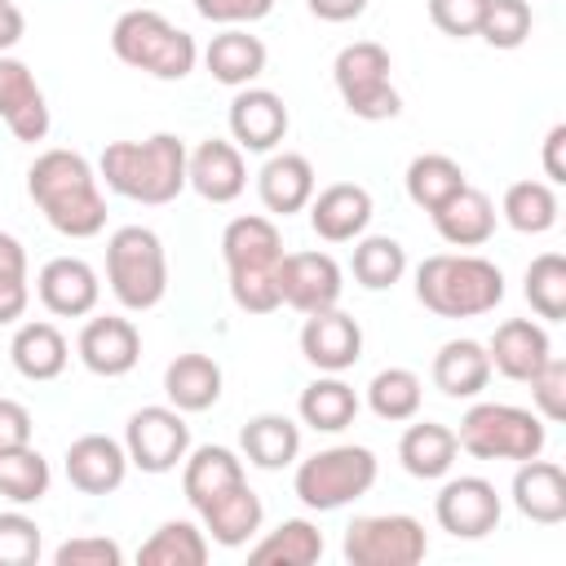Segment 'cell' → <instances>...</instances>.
Here are the masks:
<instances>
[{"label":"cell","mask_w":566,"mask_h":566,"mask_svg":"<svg viewBox=\"0 0 566 566\" xmlns=\"http://www.w3.org/2000/svg\"><path fill=\"white\" fill-rule=\"evenodd\" d=\"M27 195L44 221L66 239H93L106 230V195L97 168L66 146L40 150L27 168Z\"/></svg>","instance_id":"1"},{"label":"cell","mask_w":566,"mask_h":566,"mask_svg":"<svg viewBox=\"0 0 566 566\" xmlns=\"http://www.w3.org/2000/svg\"><path fill=\"white\" fill-rule=\"evenodd\" d=\"M186 142L177 133H150L142 142H111L97 159V177L106 190L133 203H172L186 190Z\"/></svg>","instance_id":"2"},{"label":"cell","mask_w":566,"mask_h":566,"mask_svg":"<svg viewBox=\"0 0 566 566\" xmlns=\"http://www.w3.org/2000/svg\"><path fill=\"white\" fill-rule=\"evenodd\" d=\"M221 261L230 274V296L243 314H274L279 301V261H283V230L261 217H234L221 230Z\"/></svg>","instance_id":"3"},{"label":"cell","mask_w":566,"mask_h":566,"mask_svg":"<svg viewBox=\"0 0 566 566\" xmlns=\"http://www.w3.org/2000/svg\"><path fill=\"white\" fill-rule=\"evenodd\" d=\"M416 301L438 318H482L504 301V274L478 252H438L416 265Z\"/></svg>","instance_id":"4"},{"label":"cell","mask_w":566,"mask_h":566,"mask_svg":"<svg viewBox=\"0 0 566 566\" xmlns=\"http://www.w3.org/2000/svg\"><path fill=\"white\" fill-rule=\"evenodd\" d=\"M111 53L133 66L146 71L155 80H186L199 62V44L190 31H181L177 22H168L159 9H128L115 18L111 27Z\"/></svg>","instance_id":"5"},{"label":"cell","mask_w":566,"mask_h":566,"mask_svg":"<svg viewBox=\"0 0 566 566\" xmlns=\"http://www.w3.org/2000/svg\"><path fill=\"white\" fill-rule=\"evenodd\" d=\"M376 473H380V460L371 447H358V442H336V447H323L305 460H296V473H292V491L305 509L314 513H336L354 500H363L371 486H376Z\"/></svg>","instance_id":"6"},{"label":"cell","mask_w":566,"mask_h":566,"mask_svg":"<svg viewBox=\"0 0 566 566\" xmlns=\"http://www.w3.org/2000/svg\"><path fill=\"white\" fill-rule=\"evenodd\" d=\"M106 283L124 310H133V314L155 310L168 292L164 239L150 226H119L106 239Z\"/></svg>","instance_id":"7"},{"label":"cell","mask_w":566,"mask_h":566,"mask_svg":"<svg viewBox=\"0 0 566 566\" xmlns=\"http://www.w3.org/2000/svg\"><path fill=\"white\" fill-rule=\"evenodd\" d=\"M460 451H469L473 460H531L544 451L548 442V424L531 411V407H513V402H473L460 416L455 429Z\"/></svg>","instance_id":"8"},{"label":"cell","mask_w":566,"mask_h":566,"mask_svg":"<svg viewBox=\"0 0 566 566\" xmlns=\"http://www.w3.org/2000/svg\"><path fill=\"white\" fill-rule=\"evenodd\" d=\"M389 71H394L389 49L376 44V40H354L336 53L332 84H336V93H340V102L354 119L380 124V119H394L402 111V97H398Z\"/></svg>","instance_id":"9"},{"label":"cell","mask_w":566,"mask_h":566,"mask_svg":"<svg viewBox=\"0 0 566 566\" xmlns=\"http://www.w3.org/2000/svg\"><path fill=\"white\" fill-rule=\"evenodd\" d=\"M340 553L349 566H416L429 553V535L411 513H363L345 526Z\"/></svg>","instance_id":"10"},{"label":"cell","mask_w":566,"mask_h":566,"mask_svg":"<svg viewBox=\"0 0 566 566\" xmlns=\"http://www.w3.org/2000/svg\"><path fill=\"white\" fill-rule=\"evenodd\" d=\"M124 451H128V464L142 469V473H172L186 451H190V424H186V411H177L172 402L168 407H142L128 416L124 424Z\"/></svg>","instance_id":"11"},{"label":"cell","mask_w":566,"mask_h":566,"mask_svg":"<svg viewBox=\"0 0 566 566\" xmlns=\"http://www.w3.org/2000/svg\"><path fill=\"white\" fill-rule=\"evenodd\" d=\"M433 517L451 539H486L500 526L504 504L495 482L478 473H460V478H447L442 491L433 495Z\"/></svg>","instance_id":"12"},{"label":"cell","mask_w":566,"mask_h":566,"mask_svg":"<svg viewBox=\"0 0 566 566\" xmlns=\"http://www.w3.org/2000/svg\"><path fill=\"white\" fill-rule=\"evenodd\" d=\"M274 279H279V301L292 305L296 314L332 310L340 305V292H345V274L327 252H283Z\"/></svg>","instance_id":"13"},{"label":"cell","mask_w":566,"mask_h":566,"mask_svg":"<svg viewBox=\"0 0 566 566\" xmlns=\"http://www.w3.org/2000/svg\"><path fill=\"white\" fill-rule=\"evenodd\" d=\"M226 124H230V142L248 155H270L283 137H287V106L274 88H234L230 97V111H226Z\"/></svg>","instance_id":"14"},{"label":"cell","mask_w":566,"mask_h":566,"mask_svg":"<svg viewBox=\"0 0 566 566\" xmlns=\"http://www.w3.org/2000/svg\"><path fill=\"white\" fill-rule=\"evenodd\" d=\"M75 354L80 363L102 376V380H115V376H128L142 358V332L133 327V318H119V314H102V318H88L80 327V340H75Z\"/></svg>","instance_id":"15"},{"label":"cell","mask_w":566,"mask_h":566,"mask_svg":"<svg viewBox=\"0 0 566 566\" xmlns=\"http://www.w3.org/2000/svg\"><path fill=\"white\" fill-rule=\"evenodd\" d=\"M35 296L57 318H84L97 310L102 279L84 256H53L35 274Z\"/></svg>","instance_id":"16"},{"label":"cell","mask_w":566,"mask_h":566,"mask_svg":"<svg viewBox=\"0 0 566 566\" xmlns=\"http://www.w3.org/2000/svg\"><path fill=\"white\" fill-rule=\"evenodd\" d=\"M301 358L318 371H349L358 358H363V327L358 318H349L340 305L332 310H318V314H305V327H301Z\"/></svg>","instance_id":"17"},{"label":"cell","mask_w":566,"mask_h":566,"mask_svg":"<svg viewBox=\"0 0 566 566\" xmlns=\"http://www.w3.org/2000/svg\"><path fill=\"white\" fill-rule=\"evenodd\" d=\"M0 119L9 124V133L18 142H31V146L44 142L49 137V124H53L49 102H44V88L35 84L31 66L18 62V57H9V53H0Z\"/></svg>","instance_id":"18"},{"label":"cell","mask_w":566,"mask_h":566,"mask_svg":"<svg viewBox=\"0 0 566 566\" xmlns=\"http://www.w3.org/2000/svg\"><path fill=\"white\" fill-rule=\"evenodd\" d=\"M186 186L208 199V203H234L248 186V164L243 150L226 137H203L190 155H186Z\"/></svg>","instance_id":"19"},{"label":"cell","mask_w":566,"mask_h":566,"mask_svg":"<svg viewBox=\"0 0 566 566\" xmlns=\"http://www.w3.org/2000/svg\"><path fill=\"white\" fill-rule=\"evenodd\" d=\"M305 212H310V226H314V234L323 243H354L358 234H367L376 203H371V190L367 186H358V181H332V186L314 190V199H310Z\"/></svg>","instance_id":"20"},{"label":"cell","mask_w":566,"mask_h":566,"mask_svg":"<svg viewBox=\"0 0 566 566\" xmlns=\"http://www.w3.org/2000/svg\"><path fill=\"white\" fill-rule=\"evenodd\" d=\"M128 451L111 433H84L66 447V482L84 495H111L128 478Z\"/></svg>","instance_id":"21"},{"label":"cell","mask_w":566,"mask_h":566,"mask_svg":"<svg viewBox=\"0 0 566 566\" xmlns=\"http://www.w3.org/2000/svg\"><path fill=\"white\" fill-rule=\"evenodd\" d=\"M195 513H199V526H203L208 544H221V548H243L261 531V522H265V504L248 486V478L234 482V486H226V491H217Z\"/></svg>","instance_id":"22"},{"label":"cell","mask_w":566,"mask_h":566,"mask_svg":"<svg viewBox=\"0 0 566 566\" xmlns=\"http://www.w3.org/2000/svg\"><path fill=\"white\" fill-rule=\"evenodd\" d=\"M314 190H318L314 164L305 155H296V150H270V159L256 172V195H261V208L270 217L305 212L310 199H314Z\"/></svg>","instance_id":"23"},{"label":"cell","mask_w":566,"mask_h":566,"mask_svg":"<svg viewBox=\"0 0 566 566\" xmlns=\"http://www.w3.org/2000/svg\"><path fill=\"white\" fill-rule=\"evenodd\" d=\"M548 354H553V340L535 318H504L495 327V336L486 340L491 371H500V376H509L517 385H526L544 367Z\"/></svg>","instance_id":"24"},{"label":"cell","mask_w":566,"mask_h":566,"mask_svg":"<svg viewBox=\"0 0 566 566\" xmlns=\"http://www.w3.org/2000/svg\"><path fill=\"white\" fill-rule=\"evenodd\" d=\"M513 509L526 522H539V526L566 522V473H562V464L539 460V455L522 460L517 473H513Z\"/></svg>","instance_id":"25"},{"label":"cell","mask_w":566,"mask_h":566,"mask_svg":"<svg viewBox=\"0 0 566 566\" xmlns=\"http://www.w3.org/2000/svg\"><path fill=\"white\" fill-rule=\"evenodd\" d=\"M429 217H433L438 239L451 243V248H482V243L495 234V221H500L491 195L478 190V186L455 190V195H451L442 208H433Z\"/></svg>","instance_id":"26"},{"label":"cell","mask_w":566,"mask_h":566,"mask_svg":"<svg viewBox=\"0 0 566 566\" xmlns=\"http://www.w3.org/2000/svg\"><path fill=\"white\" fill-rule=\"evenodd\" d=\"M265 44H261V35H252L248 27H221L212 40H208V49H203V66H208V75L217 80V84H226V88H248L261 71H265Z\"/></svg>","instance_id":"27"},{"label":"cell","mask_w":566,"mask_h":566,"mask_svg":"<svg viewBox=\"0 0 566 566\" xmlns=\"http://www.w3.org/2000/svg\"><path fill=\"white\" fill-rule=\"evenodd\" d=\"M239 451L248 464L279 473L301 460V424L283 411H261L239 429Z\"/></svg>","instance_id":"28"},{"label":"cell","mask_w":566,"mask_h":566,"mask_svg":"<svg viewBox=\"0 0 566 566\" xmlns=\"http://www.w3.org/2000/svg\"><path fill=\"white\" fill-rule=\"evenodd\" d=\"M9 358H13L18 376L40 385V380H57L66 371L71 345L49 318H31V323H18V332L9 340Z\"/></svg>","instance_id":"29"},{"label":"cell","mask_w":566,"mask_h":566,"mask_svg":"<svg viewBox=\"0 0 566 566\" xmlns=\"http://www.w3.org/2000/svg\"><path fill=\"white\" fill-rule=\"evenodd\" d=\"M455 455H460V442H455V429L438 424V420H411L398 438V460L411 478L420 482H438L455 469Z\"/></svg>","instance_id":"30"},{"label":"cell","mask_w":566,"mask_h":566,"mask_svg":"<svg viewBox=\"0 0 566 566\" xmlns=\"http://www.w3.org/2000/svg\"><path fill=\"white\" fill-rule=\"evenodd\" d=\"M164 394H168V402H172L177 411H186V416L217 407V398H221V367H217V358H208V354H199V349L177 354V358L164 367Z\"/></svg>","instance_id":"31"},{"label":"cell","mask_w":566,"mask_h":566,"mask_svg":"<svg viewBox=\"0 0 566 566\" xmlns=\"http://www.w3.org/2000/svg\"><path fill=\"white\" fill-rule=\"evenodd\" d=\"M433 385L447 394V398H478L486 385H491V358H486V345L460 336V340H447L438 354H433V367H429Z\"/></svg>","instance_id":"32"},{"label":"cell","mask_w":566,"mask_h":566,"mask_svg":"<svg viewBox=\"0 0 566 566\" xmlns=\"http://www.w3.org/2000/svg\"><path fill=\"white\" fill-rule=\"evenodd\" d=\"M358 407L363 402H358L354 385H345L336 371H318V380H310L301 389V398H296V416L314 433H340V429H349L354 416H358Z\"/></svg>","instance_id":"33"},{"label":"cell","mask_w":566,"mask_h":566,"mask_svg":"<svg viewBox=\"0 0 566 566\" xmlns=\"http://www.w3.org/2000/svg\"><path fill=\"white\" fill-rule=\"evenodd\" d=\"M243 455L221 447V442H203V447H190L186 460H181V491L190 500V509H199L203 500H212L217 491L243 482Z\"/></svg>","instance_id":"34"},{"label":"cell","mask_w":566,"mask_h":566,"mask_svg":"<svg viewBox=\"0 0 566 566\" xmlns=\"http://www.w3.org/2000/svg\"><path fill=\"white\" fill-rule=\"evenodd\" d=\"M323 548H327L323 531L310 517H287L248 548V562L252 566H314Z\"/></svg>","instance_id":"35"},{"label":"cell","mask_w":566,"mask_h":566,"mask_svg":"<svg viewBox=\"0 0 566 566\" xmlns=\"http://www.w3.org/2000/svg\"><path fill=\"white\" fill-rule=\"evenodd\" d=\"M142 566H203L208 562V535L199 522L168 517L150 531V539L137 548Z\"/></svg>","instance_id":"36"},{"label":"cell","mask_w":566,"mask_h":566,"mask_svg":"<svg viewBox=\"0 0 566 566\" xmlns=\"http://www.w3.org/2000/svg\"><path fill=\"white\" fill-rule=\"evenodd\" d=\"M407 199L416 203V208H424V212H433V208H442L455 190H464L469 186V177H464V168L451 159V155H438V150H429V155H416L411 164H407Z\"/></svg>","instance_id":"37"},{"label":"cell","mask_w":566,"mask_h":566,"mask_svg":"<svg viewBox=\"0 0 566 566\" xmlns=\"http://www.w3.org/2000/svg\"><path fill=\"white\" fill-rule=\"evenodd\" d=\"M557 212H562L557 190H553L548 181H535V177L513 181V186L504 190V199H500V217H504L517 234H548V230L557 226Z\"/></svg>","instance_id":"38"},{"label":"cell","mask_w":566,"mask_h":566,"mask_svg":"<svg viewBox=\"0 0 566 566\" xmlns=\"http://www.w3.org/2000/svg\"><path fill=\"white\" fill-rule=\"evenodd\" d=\"M354 283L367 292H385L407 274V248L394 234H358L349 256Z\"/></svg>","instance_id":"39"},{"label":"cell","mask_w":566,"mask_h":566,"mask_svg":"<svg viewBox=\"0 0 566 566\" xmlns=\"http://www.w3.org/2000/svg\"><path fill=\"white\" fill-rule=\"evenodd\" d=\"M420 402H424V385L411 367H385L367 385V407H371L376 420L407 424V420L420 416Z\"/></svg>","instance_id":"40"},{"label":"cell","mask_w":566,"mask_h":566,"mask_svg":"<svg viewBox=\"0 0 566 566\" xmlns=\"http://www.w3.org/2000/svg\"><path fill=\"white\" fill-rule=\"evenodd\" d=\"M49 460L27 442V447H13V451H0V495L9 504H40L49 495Z\"/></svg>","instance_id":"41"},{"label":"cell","mask_w":566,"mask_h":566,"mask_svg":"<svg viewBox=\"0 0 566 566\" xmlns=\"http://www.w3.org/2000/svg\"><path fill=\"white\" fill-rule=\"evenodd\" d=\"M522 292L544 323H562L566 318V256L539 252L522 274Z\"/></svg>","instance_id":"42"},{"label":"cell","mask_w":566,"mask_h":566,"mask_svg":"<svg viewBox=\"0 0 566 566\" xmlns=\"http://www.w3.org/2000/svg\"><path fill=\"white\" fill-rule=\"evenodd\" d=\"M531 27H535L531 0H486L482 22H478V35L491 49H522L526 35H531Z\"/></svg>","instance_id":"43"},{"label":"cell","mask_w":566,"mask_h":566,"mask_svg":"<svg viewBox=\"0 0 566 566\" xmlns=\"http://www.w3.org/2000/svg\"><path fill=\"white\" fill-rule=\"evenodd\" d=\"M44 553L40 522L27 517L22 509L0 513V566H35Z\"/></svg>","instance_id":"44"},{"label":"cell","mask_w":566,"mask_h":566,"mask_svg":"<svg viewBox=\"0 0 566 566\" xmlns=\"http://www.w3.org/2000/svg\"><path fill=\"white\" fill-rule=\"evenodd\" d=\"M526 385H531L535 416H539L544 424L566 420V363H562L557 354H548V358H544V367H539Z\"/></svg>","instance_id":"45"},{"label":"cell","mask_w":566,"mask_h":566,"mask_svg":"<svg viewBox=\"0 0 566 566\" xmlns=\"http://www.w3.org/2000/svg\"><path fill=\"white\" fill-rule=\"evenodd\" d=\"M124 548L106 535H75L53 548V566H119Z\"/></svg>","instance_id":"46"},{"label":"cell","mask_w":566,"mask_h":566,"mask_svg":"<svg viewBox=\"0 0 566 566\" xmlns=\"http://www.w3.org/2000/svg\"><path fill=\"white\" fill-rule=\"evenodd\" d=\"M482 9H486V0H429V22L451 40H469V35H478Z\"/></svg>","instance_id":"47"},{"label":"cell","mask_w":566,"mask_h":566,"mask_svg":"<svg viewBox=\"0 0 566 566\" xmlns=\"http://www.w3.org/2000/svg\"><path fill=\"white\" fill-rule=\"evenodd\" d=\"M270 9H274V0H195V13L217 27H252V22L270 18Z\"/></svg>","instance_id":"48"},{"label":"cell","mask_w":566,"mask_h":566,"mask_svg":"<svg viewBox=\"0 0 566 566\" xmlns=\"http://www.w3.org/2000/svg\"><path fill=\"white\" fill-rule=\"evenodd\" d=\"M35 433V420L31 411L18 402V398H0V451H13V447H27Z\"/></svg>","instance_id":"49"},{"label":"cell","mask_w":566,"mask_h":566,"mask_svg":"<svg viewBox=\"0 0 566 566\" xmlns=\"http://www.w3.org/2000/svg\"><path fill=\"white\" fill-rule=\"evenodd\" d=\"M27 301H31L27 274L0 270V327H4V323H18V318L27 314Z\"/></svg>","instance_id":"50"},{"label":"cell","mask_w":566,"mask_h":566,"mask_svg":"<svg viewBox=\"0 0 566 566\" xmlns=\"http://www.w3.org/2000/svg\"><path fill=\"white\" fill-rule=\"evenodd\" d=\"M562 146H566V124H553L548 137H544V177H548V186H562V181H566Z\"/></svg>","instance_id":"51"},{"label":"cell","mask_w":566,"mask_h":566,"mask_svg":"<svg viewBox=\"0 0 566 566\" xmlns=\"http://www.w3.org/2000/svg\"><path fill=\"white\" fill-rule=\"evenodd\" d=\"M305 4L318 22H354L367 9V0H305Z\"/></svg>","instance_id":"52"},{"label":"cell","mask_w":566,"mask_h":566,"mask_svg":"<svg viewBox=\"0 0 566 566\" xmlns=\"http://www.w3.org/2000/svg\"><path fill=\"white\" fill-rule=\"evenodd\" d=\"M22 31H27L22 9H18L13 0H0V53H9V49L22 40Z\"/></svg>","instance_id":"53"},{"label":"cell","mask_w":566,"mask_h":566,"mask_svg":"<svg viewBox=\"0 0 566 566\" xmlns=\"http://www.w3.org/2000/svg\"><path fill=\"white\" fill-rule=\"evenodd\" d=\"M0 270H13V274H27V248L0 230Z\"/></svg>","instance_id":"54"}]
</instances>
